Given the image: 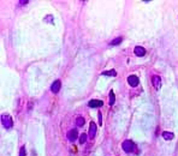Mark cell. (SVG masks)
<instances>
[{
	"label": "cell",
	"instance_id": "5bb4252c",
	"mask_svg": "<svg viewBox=\"0 0 178 156\" xmlns=\"http://www.w3.org/2000/svg\"><path fill=\"white\" fill-rule=\"evenodd\" d=\"M76 125H77V126H83V125H84V119H83L82 117L77 118V119H76Z\"/></svg>",
	"mask_w": 178,
	"mask_h": 156
},
{
	"label": "cell",
	"instance_id": "2e32d148",
	"mask_svg": "<svg viewBox=\"0 0 178 156\" xmlns=\"http://www.w3.org/2000/svg\"><path fill=\"white\" fill-rule=\"evenodd\" d=\"M86 141H87V135L86 133H83V135H81V137H79V143H86Z\"/></svg>",
	"mask_w": 178,
	"mask_h": 156
},
{
	"label": "cell",
	"instance_id": "52a82bcc",
	"mask_svg": "<svg viewBox=\"0 0 178 156\" xmlns=\"http://www.w3.org/2000/svg\"><path fill=\"white\" fill-rule=\"evenodd\" d=\"M60 88H61V83H60V80H54L53 82V84H52V87H51V90H52V93H54V94H57L60 90Z\"/></svg>",
	"mask_w": 178,
	"mask_h": 156
},
{
	"label": "cell",
	"instance_id": "9a60e30c",
	"mask_svg": "<svg viewBox=\"0 0 178 156\" xmlns=\"http://www.w3.org/2000/svg\"><path fill=\"white\" fill-rule=\"evenodd\" d=\"M27 153H26V146L22 145L21 146V149H19V156H26Z\"/></svg>",
	"mask_w": 178,
	"mask_h": 156
},
{
	"label": "cell",
	"instance_id": "6da1fadb",
	"mask_svg": "<svg viewBox=\"0 0 178 156\" xmlns=\"http://www.w3.org/2000/svg\"><path fill=\"white\" fill-rule=\"evenodd\" d=\"M1 124L5 129H11L13 126V121L12 118L9 115V114H3L1 115Z\"/></svg>",
	"mask_w": 178,
	"mask_h": 156
},
{
	"label": "cell",
	"instance_id": "277c9868",
	"mask_svg": "<svg viewBox=\"0 0 178 156\" xmlns=\"http://www.w3.org/2000/svg\"><path fill=\"white\" fill-rule=\"evenodd\" d=\"M77 136H78V132H77L76 129H72L68 132V139L70 142H75L77 139Z\"/></svg>",
	"mask_w": 178,
	"mask_h": 156
},
{
	"label": "cell",
	"instance_id": "8fae6325",
	"mask_svg": "<svg viewBox=\"0 0 178 156\" xmlns=\"http://www.w3.org/2000/svg\"><path fill=\"white\" fill-rule=\"evenodd\" d=\"M102 76H117V72H116V70H111V71H103L102 73H101Z\"/></svg>",
	"mask_w": 178,
	"mask_h": 156
},
{
	"label": "cell",
	"instance_id": "30bf717a",
	"mask_svg": "<svg viewBox=\"0 0 178 156\" xmlns=\"http://www.w3.org/2000/svg\"><path fill=\"white\" fill-rule=\"evenodd\" d=\"M161 136H163L164 139H166V141H171V139L175 138V135L172 132H168V131H164V132L161 133Z\"/></svg>",
	"mask_w": 178,
	"mask_h": 156
},
{
	"label": "cell",
	"instance_id": "5b68a950",
	"mask_svg": "<svg viewBox=\"0 0 178 156\" xmlns=\"http://www.w3.org/2000/svg\"><path fill=\"white\" fill-rule=\"evenodd\" d=\"M102 104H103V102L100 100H92L88 103V106L90 108H100V107H102Z\"/></svg>",
	"mask_w": 178,
	"mask_h": 156
},
{
	"label": "cell",
	"instance_id": "d6986e66",
	"mask_svg": "<svg viewBox=\"0 0 178 156\" xmlns=\"http://www.w3.org/2000/svg\"><path fill=\"white\" fill-rule=\"evenodd\" d=\"M99 124H102V117H101V113H99Z\"/></svg>",
	"mask_w": 178,
	"mask_h": 156
},
{
	"label": "cell",
	"instance_id": "9c48e42d",
	"mask_svg": "<svg viewBox=\"0 0 178 156\" xmlns=\"http://www.w3.org/2000/svg\"><path fill=\"white\" fill-rule=\"evenodd\" d=\"M134 53H135L137 56H143V55L146 54V49H144L143 47H141V46H137V47H135V49H134Z\"/></svg>",
	"mask_w": 178,
	"mask_h": 156
},
{
	"label": "cell",
	"instance_id": "ba28073f",
	"mask_svg": "<svg viewBox=\"0 0 178 156\" xmlns=\"http://www.w3.org/2000/svg\"><path fill=\"white\" fill-rule=\"evenodd\" d=\"M96 135V124L94 121L90 122V125H89V137L90 138H94Z\"/></svg>",
	"mask_w": 178,
	"mask_h": 156
},
{
	"label": "cell",
	"instance_id": "e0dca14e",
	"mask_svg": "<svg viewBox=\"0 0 178 156\" xmlns=\"http://www.w3.org/2000/svg\"><path fill=\"white\" fill-rule=\"evenodd\" d=\"M28 3H29L28 0H21V1H18V5H19V6H24V5L28 4Z\"/></svg>",
	"mask_w": 178,
	"mask_h": 156
},
{
	"label": "cell",
	"instance_id": "3957f363",
	"mask_svg": "<svg viewBox=\"0 0 178 156\" xmlns=\"http://www.w3.org/2000/svg\"><path fill=\"white\" fill-rule=\"evenodd\" d=\"M139 77H137V76H135V75H131V76H129L128 77V83H129V85H130V87H137V85H139Z\"/></svg>",
	"mask_w": 178,
	"mask_h": 156
},
{
	"label": "cell",
	"instance_id": "7c38bea8",
	"mask_svg": "<svg viewBox=\"0 0 178 156\" xmlns=\"http://www.w3.org/2000/svg\"><path fill=\"white\" fill-rule=\"evenodd\" d=\"M122 41H123L122 37H117V38H115V40L111 41V46H118V45L122 43Z\"/></svg>",
	"mask_w": 178,
	"mask_h": 156
},
{
	"label": "cell",
	"instance_id": "7a4b0ae2",
	"mask_svg": "<svg viewBox=\"0 0 178 156\" xmlns=\"http://www.w3.org/2000/svg\"><path fill=\"white\" fill-rule=\"evenodd\" d=\"M122 148H123V150H124L125 153H131V151L135 149V148H136V145L134 144L132 141H125V142H123Z\"/></svg>",
	"mask_w": 178,
	"mask_h": 156
},
{
	"label": "cell",
	"instance_id": "4fadbf2b",
	"mask_svg": "<svg viewBox=\"0 0 178 156\" xmlns=\"http://www.w3.org/2000/svg\"><path fill=\"white\" fill-rule=\"evenodd\" d=\"M115 102H116V96H115V93L111 91V93H110V104H111V106H113V104H115Z\"/></svg>",
	"mask_w": 178,
	"mask_h": 156
},
{
	"label": "cell",
	"instance_id": "ac0fdd59",
	"mask_svg": "<svg viewBox=\"0 0 178 156\" xmlns=\"http://www.w3.org/2000/svg\"><path fill=\"white\" fill-rule=\"evenodd\" d=\"M45 21H46V22H47V21H50V22L52 23V22H53V19H52V16H47V17L45 18Z\"/></svg>",
	"mask_w": 178,
	"mask_h": 156
},
{
	"label": "cell",
	"instance_id": "8992f818",
	"mask_svg": "<svg viewBox=\"0 0 178 156\" xmlns=\"http://www.w3.org/2000/svg\"><path fill=\"white\" fill-rule=\"evenodd\" d=\"M152 83H153V85L155 87L157 90H159L161 88V78L159 76H153L152 77Z\"/></svg>",
	"mask_w": 178,
	"mask_h": 156
}]
</instances>
